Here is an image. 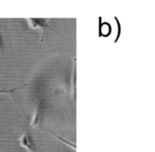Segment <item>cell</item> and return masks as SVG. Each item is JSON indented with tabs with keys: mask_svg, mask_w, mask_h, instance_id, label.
<instances>
[{
	"mask_svg": "<svg viewBox=\"0 0 155 152\" xmlns=\"http://www.w3.org/2000/svg\"><path fill=\"white\" fill-rule=\"evenodd\" d=\"M18 142L21 145V147L25 148L27 151L30 152H34L36 151V146L33 143V139H32L31 136L28 132H25L22 136L18 139Z\"/></svg>",
	"mask_w": 155,
	"mask_h": 152,
	"instance_id": "obj_1",
	"label": "cell"
},
{
	"mask_svg": "<svg viewBox=\"0 0 155 152\" xmlns=\"http://www.w3.org/2000/svg\"><path fill=\"white\" fill-rule=\"evenodd\" d=\"M18 89V88L15 87L13 89H0V95H12V94L15 92V90Z\"/></svg>",
	"mask_w": 155,
	"mask_h": 152,
	"instance_id": "obj_5",
	"label": "cell"
},
{
	"mask_svg": "<svg viewBox=\"0 0 155 152\" xmlns=\"http://www.w3.org/2000/svg\"><path fill=\"white\" fill-rule=\"evenodd\" d=\"M51 134H52L53 136H54V137L56 138V139H58V140H60L61 142H62L64 144H65V145H66L69 146L70 148H74V150H76V144L75 143H72V142H70V141H68V140H66V139H63V138L60 137V136H58V135H56V134H54V133H53L52 132H51Z\"/></svg>",
	"mask_w": 155,
	"mask_h": 152,
	"instance_id": "obj_4",
	"label": "cell"
},
{
	"mask_svg": "<svg viewBox=\"0 0 155 152\" xmlns=\"http://www.w3.org/2000/svg\"><path fill=\"white\" fill-rule=\"evenodd\" d=\"M41 116H42V103L39 102L36 107L34 114L32 117L31 121L30 124V127L31 129H35L40 124Z\"/></svg>",
	"mask_w": 155,
	"mask_h": 152,
	"instance_id": "obj_3",
	"label": "cell"
},
{
	"mask_svg": "<svg viewBox=\"0 0 155 152\" xmlns=\"http://www.w3.org/2000/svg\"><path fill=\"white\" fill-rule=\"evenodd\" d=\"M29 26L33 29H39L42 30V33L45 29L48 28L49 25L48 24V20L41 19V18H30L27 19Z\"/></svg>",
	"mask_w": 155,
	"mask_h": 152,
	"instance_id": "obj_2",
	"label": "cell"
}]
</instances>
